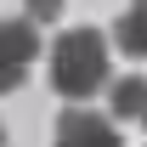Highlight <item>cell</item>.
I'll list each match as a JSON object with an SVG mask.
<instances>
[{
    "label": "cell",
    "mask_w": 147,
    "mask_h": 147,
    "mask_svg": "<svg viewBox=\"0 0 147 147\" xmlns=\"http://www.w3.org/2000/svg\"><path fill=\"white\" fill-rule=\"evenodd\" d=\"M108 40L96 34V28H68V34L51 45V85L57 96H96L108 85Z\"/></svg>",
    "instance_id": "1"
},
{
    "label": "cell",
    "mask_w": 147,
    "mask_h": 147,
    "mask_svg": "<svg viewBox=\"0 0 147 147\" xmlns=\"http://www.w3.org/2000/svg\"><path fill=\"white\" fill-rule=\"evenodd\" d=\"M40 57V34L28 17H0V96L23 91V79Z\"/></svg>",
    "instance_id": "2"
},
{
    "label": "cell",
    "mask_w": 147,
    "mask_h": 147,
    "mask_svg": "<svg viewBox=\"0 0 147 147\" xmlns=\"http://www.w3.org/2000/svg\"><path fill=\"white\" fill-rule=\"evenodd\" d=\"M57 147H119V130L91 108H68L57 119Z\"/></svg>",
    "instance_id": "3"
},
{
    "label": "cell",
    "mask_w": 147,
    "mask_h": 147,
    "mask_svg": "<svg viewBox=\"0 0 147 147\" xmlns=\"http://www.w3.org/2000/svg\"><path fill=\"white\" fill-rule=\"evenodd\" d=\"M113 119H142L147 113V79L142 74H125V79H113Z\"/></svg>",
    "instance_id": "4"
},
{
    "label": "cell",
    "mask_w": 147,
    "mask_h": 147,
    "mask_svg": "<svg viewBox=\"0 0 147 147\" xmlns=\"http://www.w3.org/2000/svg\"><path fill=\"white\" fill-rule=\"evenodd\" d=\"M113 40H119V45H125L130 57H147V0H130V11L119 17Z\"/></svg>",
    "instance_id": "5"
},
{
    "label": "cell",
    "mask_w": 147,
    "mask_h": 147,
    "mask_svg": "<svg viewBox=\"0 0 147 147\" xmlns=\"http://www.w3.org/2000/svg\"><path fill=\"white\" fill-rule=\"evenodd\" d=\"M62 11V0H28V23H51Z\"/></svg>",
    "instance_id": "6"
},
{
    "label": "cell",
    "mask_w": 147,
    "mask_h": 147,
    "mask_svg": "<svg viewBox=\"0 0 147 147\" xmlns=\"http://www.w3.org/2000/svg\"><path fill=\"white\" fill-rule=\"evenodd\" d=\"M0 147H6V130H0Z\"/></svg>",
    "instance_id": "7"
},
{
    "label": "cell",
    "mask_w": 147,
    "mask_h": 147,
    "mask_svg": "<svg viewBox=\"0 0 147 147\" xmlns=\"http://www.w3.org/2000/svg\"><path fill=\"white\" fill-rule=\"evenodd\" d=\"M142 125H147V113H142Z\"/></svg>",
    "instance_id": "8"
}]
</instances>
